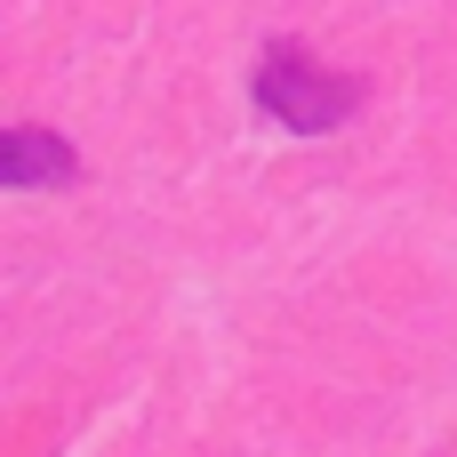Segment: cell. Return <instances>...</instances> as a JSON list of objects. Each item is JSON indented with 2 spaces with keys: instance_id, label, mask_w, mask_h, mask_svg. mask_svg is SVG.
Wrapping results in <instances>:
<instances>
[{
  "instance_id": "6da1fadb",
  "label": "cell",
  "mask_w": 457,
  "mask_h": 457,
  "mask_svg": "<svg viewBox=\"0 0 457 457\" xmlns=\"http://www.w3.org/2000/svg\"><path fill=\"white\" fill-rule=\"evenodd\" d=\"M257 104L265 112H281L289 129H329V120H345L353 104H361V88L345 80V72H313L297 48H273L265 64H257Z\"/></svg>"
},
{
  "instance_id": "7a4b0ae2",
  "label": "cell",
  "mask_w": 457,
  "mask_h": 457,
  "mask_svg": "<svg viewBox=\"0 0 457 457\" xmlns=\"http://www.w3.org/2000/svg\"><path fill=\"white\" fill-rule=\"evenodd\" d=\"M0 177H8V185L72 177V145H64V137H40V129H8V137H0Z\"/></svg>"
}]
</instances>
